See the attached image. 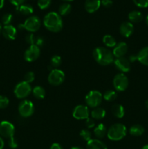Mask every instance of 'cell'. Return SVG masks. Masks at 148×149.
<instances>
[{
  "label": "cell",
  "instance_id": "obj_1",
  "mask_svg": "<svg viewBox=\"0 0 148 149\" xmlns=\"http://www.w3.org/2000/svg\"><path fill=\"white\" fill-rule=\"evenodd\" d=\"M43 24L48 31L57 33L62 30L63 27L62 17L56 12H50L44 16Z\"/></svg>",
  "mask_w": 148,
  "mask_h": 149
},
{
  "label": "cell",
  "instance_id": "obj_2",
  "mask_svg": "<svg viewBox=\"0 0 148 149\" xmlns=\"http://www.w3.org/2000/svg\"><path fill=\"white\" fill-rule=\"evenodd\" d=\"M93 57L96 62L101 65H109L114 62L115 57L113 52L106 47H98L93 51Z\"/></svg>",
  "mask_w": 148,
  "mask_h": 149
},
{
  "label": "cell",
  "instance_id": "obj_3",
  "mask_svg": "<svg viewBox=\"0 0 148 149\" xmlns=\"http://www.w3.org/2000/svg\"><path fill=\"white\" fill-rule=\"evenodd\" d=\"M127 129L126 126L121 123H116L112 125L107 130V136L110 141H118L126 137Z\"/></svg>",
  "mask_w": 148,
  "mask_h": 149
},
{
  "label": "cell",
  "instance_id": "obj_4",
  "mask_svg": "<svg viewBox=\"0 0 148 149\" xmlns=\"http://www.w3.org/2000/svg\"><path fill=\"white\" fill-rule=\"evenodd\" d=\"M41 25L40 18L38 16L30 15L25 20L23 23H20L17 26L19 30L27 31L30 33H35L39 30Z\"/></svg>",
  "mask_w": 148,
  "mask_h": 149
},
{
  "label": "cell",
  "instance_id": "obj_5",
  "mask_svg": "<svg viewBox=\"0 0 148 149\" xmlns=\"http://www.w3.org/2000/svg\"><path fill=\"white\" fill-rule=\"evenodd\" d=\"M103 96L100 91L97 90H91L85 97V101L87 106L90 108H97L100 106L102 101Z\"/></svg>",
  "mask_w": 148,
  "mask_h": 149
},
{
  "label": "cell",
  "instance_id": "obj_6",
  "mask_svg": "<svg viewBox=\"0 0 148 149\" xmlns=\"http://www.w3.org/2000/svg\"><path fill=\"white\" fill-rule=\"evenodd\" d=\"M32 93V88L30 84L23 81L19 82L14 89V94L19 99H24Z\"/></svg>",
  "mask_w": 148,
  "mask_h": 149
},
{
  "label": "cell",
  "instance_id": "obj_7",
  "mask_svg": "<svg viewBox=\"0 0 148 149\" xmlns=\"http://www.w3.org/2000/svg\"><path fill=\"white\" fill-rule=\"evenodd\" d=\"M65 73L60 69L54 68L49 72L48 76V82L52 86H59L65 81Z\"/></svg>",
  "mask_w": 148,
  "mask_h": 149
},
{
  "label": "cell",
  "instance_id": "obj_8",
  "mask_svg": "<svg viewBox=\"0 0 148 149\" xmlns=\"http://www.w3.org/2000/svg\"><path fill=\"white\" fill-rule=\"evenodd\" d=\"M18 112L21 117H30L34 113V105L29 100H22L18 106Z\"/></svg>",
  "mask_w": 148,
  "mask_h": 149
},
{
  "label": "cell",
  "instance_id": "obj_9",
  "mask_svg": "<svg viewBox=\"0 0 148 149\" xmlns=\"http://www.w3.org/2000/svg\"><path fill=\"white\" fill-rule=\"evenodd\" d=\"M113 84L116 91L123 92L129 87V79L124 74L120 73L115 76Z\"/></svg>",
  "mask_w": 148,
  "mask_h": 149
},
{
  "label": "cell",
  "instance_id": "obj_10",
  "mask_svg": "<svg viewBox=\"0 0 148 149\" xmlns=\"http://www.w3.org/2000/svg\"><path fill=\"white\" fill-rule=\"evenodd\" d=\"M15 127L8 121H2L0 122V135L3 138H10L14 136Z\"/></svg>",
  "mask_w": 148,
  "mask_h": 149
},
{
  "label": "cell",
  "instance_id": "obj_11",
  "mask_svg": "<svg viewBox=\"0 0 148 149\" xmlns=\"http://www.w3.org/2000/svg\"><path fill=\"white\" fill-rule=\"evenodd\" d=\"M41 54L40 47L36 45H30L25 51L24 59L27 62H33L39 58Z\"/></svg>",
  "mask_w": 148,
  "mask_h": 149
},
{
  "label": "cell",
  "instance_id": "obj_12",
  "mask_svg": "<svg viewBox=\"0 0 148 149\" xmlns=\"http://www.w3.org/2000/svg\"><path fill=\"white\" fill-rule=\"evenodd\" d=\"M89 114L90 111L89 107L84 105H78L73 111V116L78 120H86L87 118H89Z\"/></svg>",
  "mask_w": 148,
  "mask_h": 149
},
{
  "label": "cell",
  "instance_id": "obj_13",
  "mask_svg": "<svg viewBox=\"0 0 148 149\" xmlns=\"http://www.w3.org/2000/svg\"><path fill=\"white\" fill-rule=\"evenodd\" d=\"M114 63L115 66L117 68L118 71H120V72L123 73H127L130 71L131 69V63L129 61V59H127L125 57H122V58H115L114 60Z\"/></svg>",
  "mask_w": 148,
  "mask_h": 149
},
{
  "label": "cell",
  "instance_id": "obj_14",
  "mask_svg": "<svg viewBox=\"0 0 148 149\" xmlns=\"http://www.w3.org/2000/svg\"><path fill=\"white\" fill-rule=\"evenodd\" d=\"M133 31H134V28H133V23L129 21L122 23L119 28V31H120V34L126 38L130 37L133 34Z\"/></svg>",
  "mask_w": 148,
  "mask_h": 149
},
{
  "label": "cell",
  "instance_id": "obj_15",
  "mask_svg": "<svg viewBox=\"0 0 148 149\" xmlns=\"http://www.w3.org/2000/svg\"><path fill=\"white\" fill-rule=\"evenodd\" d=\"M26 43L30 45H36L38 47H42L44 44V39L40 36H36L33 33H29L25 37Z\"/></svg>",
  "mask_w": 148,
  "mask_h": 149
},
{
  "label": "cell",
  "instance_id": "obj_16",
  "mask_svg": "<svg viewBox=\"0 0 148 149\" xmlns=\"http://www.w3.org/2000/svg\"><path fill=\"white\" fill-rule=\"evenodd\" d=\"M1 34L7 40H14L17 36V29L12 25L4 26Z\"/></svg>",
  "mask_w": 148,
  "mask_h": 149
},
{
  "label": "cell",
  "instance_id": "obj_17",
  "mask_svg": "<svg viewBox=\"0 0 148 149\" xmlns=\"http://www.w3.org/2000/svg\"><path fill=\"white\" fill-rule=\"evenodd\" d=\"M128 46L126 42H119L115 45V47H113V54L115 58H122L124 57V55L127 53Z\"/></svg>",
  "mask_w": 148,
  "mask_h": 149
},
{
  "label": "cell",
  "instance_id": "obj_18",
  "mask_svg": "<svg viewBox=\"0 0 148 149\" xmlns=\"http://www.w3.org/2000/svg\"><path fill=\"white\" fill-rule=\"evenodd\" d=\"M101 0H86L84 7L87 13H94L100 9Z\"/></svg>",
  "mask_w": 148,
  "mask_h": 149
},
{
  "label": "cell",
  "instance_id": "obj_19",
  "mask_svg": "<svg viewBox=\"0 0 148 149\" xmlns=\"http://www.w3.org/2000/svg\"><path fill=\"white\" fill-rule=\"evenodd\" d=\"M86 149H107V147L100 139H91L87 142Z\"/></svg>",
  "mask_w": 148,
  "mask_h": 149
},
{
  "label": "cell",
  "instance_id": "obj_20",
  "mask_svg": "<svg viewBox=\"0 0 148 149\" xmlns=\"http://www.w3.org/2000/svg\"><path fill=\"white\" fill-rule=\"evenodd\" d=\"M136 58H137V61L140 63L148 66V46L141 49L136 55Z\"/></svg>",
  "mask_w": 148,
  "mask_h": 149
},
{
  "label": "cell",
  "instance_id": "obj_21",
  "mask_svg": "<svg viewBox=\"0 0 148 149\" xmlns=\"http://www.w3.org/2000/svg\"><path fill=\"white\" fill-rule=\"evenodd\" d=\"M16 12L19 14L23 15L29 16L33 14V8L30 4H23L19 7H16Z\"/></svg>",
  "mask_w": 148,
  "mask_h": 149
},
{
  "label": "cell",
  "instance_id": "obj_22",
  "mask_svg": "<svg viewBox=\"0 0 148 149\" xmlns=\"http://www.w3.org/2000/svg\"><path fill=\"white\" fill-rule=\"evenodd\" d=\"M111 112L114 116L118 119H121L125 115V109L120 104H114L111 107Z\"/></svg>",
  "mask_w": 148,
  "mask_h": 149
},
{
  "label": "cell",
  "instance_id": "obj_23",
  "mask_svg": "<svg viewBox=\"0 0 148 149\" xmlns=\"http://www.w3.org/2000/svg\"><path fill=\"white\" fill-rule=\"evenodd\" d=\"M91 118L96 120H101L104 118L106 115V111L104 109L100 107H97L93 109V110L90 112Z\"/></svg>",
  "mask_w": 148,
  "mask_h": 149
},
{
  "label": "cell",
  "instance_id": "obj_24",
  "mask_svg": "<svg viewBox=\"0 0 148 149\" xmlns=\"http://www.w3.org/2000/svg\"><path fill=\"white\" fill-rule=\"evenodd\" d=\"M107 130L106 128L105 125L104 124H99L94 130V133L96 138L97 139H101L103 138L106 135H107Z\"/></svg>",
  "mask_w": 148,
  "mask_h": 149
},
{
  "label": "cell",
  "instance_id": "obj_25",
  "mask_svg": "<svg viewBox=\"0 0 148 149\" xmlns=\"http://www.w3.org/2000/svg\"><path fill=\"white\" fill-rule=\"evenodd\" d=\"M128 17H129V22H131V23H138L143 20V15L142 14L141 12L137 11V10H133L129 13Z\"/></svg>",
  "mask_w": 148,
  "mask_h": 149
},
{
  "label": "cell",
  "instance_id": "obj_26",
  "mask_svg": "<svg viewBox=\"0 0 148 149\" xmlns=\"http://www.w3.org/2000/svg\"><path fill=\"white\" fill-rule=\"evenodd\" d=\"M145 132V128L141 125H132L129 129V133L134 137H139L142 135Z\"/></svg>",
  "mask_w": 148,
  "mask_h": 149
},
{
  "label": "cell",
  "instance_id": "obj_27",
  "mask_svg": "<svg viewBox=\"0 0 148 149\" xmlns=\"http://www.w3.org/2000/svg\"><path fill=\"white\" fill-rule=\"evenodd\" d=\"M32 93L33 95L36 99H43L46 95V91L45 89L41 86H36L33 89H32Z\"/></svg>",
  "mask_w": 148,
  "mask_h": 149
},
{
  "label": "cell",
  "instance_id": "obj_28",
  "mask_svg": "<svg viewBox=\"0 0 148 149\" xmlns=\"http://www.w3.org/2000/svg\"><path fill=\"white\" fill-rule=\"evenodd\" d=\"M102 42L103 43H104V45H105L106 47H107L113 48L115 47L116 45H117L115 39L113 36L109 34L104 35V36H103Z\"/></svg>",
  "mask_w": 148,
  "mask_h": 149
},
{
  "label": "cell",
  "instance_id": "obj_29",
  "mask_svg": "<svg viewBox=\"0 0 148 149\" xmlns=\"http://www.w3.org/2000/svg\"><path fill=\"white\" fill-rule=\"evenodd\" d=\"M71 5L69 3H63L58 8V14L62 16H66L71 12Z\"/></svg>",
  "mask_w": 148,
  "mask_h": 149
},
{
  "label": "cell",
  "instance_id": "obj_30",
  "mask_svg": "<svg viewBox=\"0 0 148 149\" xmlns=\"http://www.w3.org/2000/svg\"><path fill=\"white\" fill-rule=\"evenodd\" d=\"M118 97V94L115 90H107L103 95V98L108 102H113L116 100Z\"/></svg>",
  "mask_w": 148,
  "mask_h": 149
},
{
  "label": "cell",
  "instance_id": "obj_31",
  "mask_svg": "<svg viewBox=\"0 0 148 149\" xmlns=\"http://www.w3.org/2000/svg\"><path fill=\"white\" fill-rule=\"evenodd\" d=\"M62 63V58L59 55H55L50 60V65L53 68H57Z\"/></svg>",
  "mask_w": 148,
  "mask_h": 149
},
{
  "label": "cell",
  "instance_id": "obj_32",
  "mask_svg": "<svg viewBox=\"0 0 148 149\" xmlns=\"http://www.w3.org/2000/svg\"><path fill=\"white\" fill-rule=\"evenodd\" d=\"M80 136L84 141H89L91 138V133L88 129H83L80 132Z\"/></svg>",
  "mask_w": 148,
  "mask_h": 149
},
{
  "label": "cell",
  "instance_id": "obj_33",
  "mask_svg": "<svg viewBox=\"0 0 148 149\" xmlns=\"http://www.w3.org/2000/svg\"><path fill=\"white\" fill-rule=\"evenodd\" d=\"M52 0H38L37 5L41 10H46L50 7Z\"/></svg>",
  "mask_w": 148,
  "mask_h": 149
},
{
  "label": "cell",
  "instance_id": "obj_34",
  "mask_svg": "<svg viewBox=\"0 0 148 149\" xmlns=\"http://www.w3.org/2000/svg\"><path fill=\"white\" fill-rule=\"evenodd\" d=\"M12 15L10 14V13H6L4 15L1 17V23H2L4 26H8V25H11L10 23L12 21Z\"/></svg>",
  "mask_w": 148,
  "mask_h": 149
},
{
  "label": "cell",
  "instance_id": "obj_35",
  "mask_svg": "<svg viewBox=\"0 0 148 149\" xmlns=\"http://www.w3.org/2000/svg\"><path fill=\"white\" fill-rule=\"evenodd\" d=\"M35 79V74L33 71H28L24 76V81L30 84Z\"/></svg>",
  "mask_w": 148,
  "mask_h": 149
},
{
  "label": "cell",
  "instance_id": "obj_36",
  "mask_svg": "<svg viewBox=\"0 0 148 149\" xmlns=\"http://www.w3.org/2000/svg\"><path fill=\"white\" fill-rule=\"evenodd\" d=\"M10 100L6 96L0 95V109H6L9 106Z\"/></svg>",
  "mask_w": 148,
  "mask_h": 149
},
{
  "label": "cell",
  "instance_id": "obj_37",
  "mask_svg": "<svg viewBox=\"0 0 148 149\" xmlns=\"http://www.w3.org/2000/svg\"><path fill=\"white\" fill-rule=\"evenodd\" d=\"M135 5L140 8H146L148 7V0H133Z\"/></svg>",
  "mask_w": 148,
  "mask_h": 149
},
{
  "label": "cell",
  "instance_id": "obj_38",
  "mask_svg": "<svg viewBox=\"0 0 148 149\" xmlns=\"http://www.w3.org/2000/svg\"><path fill=\"white\" fill-rule=\"evenodd\" d=\"M8 146L10 148L12 149H15L18 146V143H17V140L14 138V136L12 137V138H9L8 140Z\"/></svg>",
  "mask_w": 148,
  "mask_h": 149
},
{
  "label": "cell",
  "instance_id": "obj_39",
  "mask_svg": "<svg viewBox=\"0 0 148 149\" xmlns=\"http://www.w3.org/2000/svg\"><path fill=\"white\" fill-rule=\"evenodd\" d=\"M85 125L88 129L94 128V127H95V122H94V119H93L92 118H87V119H86Z\"/></svg>",
  "mask_w": 148,
  "mask_h": 149
},
{
  "label": "cell",
  "instance_id": "obj_40",
  "mask_svg": "<svg viewBox=\"0 0 148 149\" xmlns=\"http://www.w3.org/2000/svg\"><path fill=\"white\" fill-rule=\"evenodd\" d=\"M113 1L112 0H101V5L105 8H109L113 5Z\"/></svg>",
  "mask_w": 148,
  "mask_h": 149
},
{
  "label": "cell",
  "instance_id": "obj_41",
  "mask_svg": "<svg viewBox=\"0 0 148 149\" xmlns=\"http://www.w3.org/2000/svg\"><path fill=\"white\" fill-rule=\"evenodd\" d=\"M10 2L12 4H13L14 6H15L16 7H19V6L22 5L25 3L26 0H9Z\"/></svg>",
  "mask_w": 148,
  "mask_h": 149
},
{
  "label": "cell",
  "instance_id": "obj_42",
  "mask_svg": "<svg viewBox=\"0 0 148 149\" xmlns=\"http://www.w3.org/2000/svg\"><path fill=\"white\" fill-rule=\"evenodd\" d=\"M50 149H63V148H62V146L59 143H54L52 144V146H51Z\"/></svg>",
  "mask_w": 148,
  "mask_h": 149
},
{
  "label": "cell",
  "instance_id": "obj_43",
  "mask_svg": "<svg viewBox=\"0 0 148 149\" xmlns=\"http://www.w3.org/2000/svg\"><path fill=\"white\" fill-rule=\"evenodd\" d=\"M129 61H130V63L134 62L135 61H137V58H136V55H131L129 58Z\"/></svg>",
  "mask_w": 148,
  "mask_h": 149
},
{
  "label": "cell",
  "instance_id": "obj_44",
  "mask_svg": "<svg viewBox=\"0 0 148 149\" xmlns=\"http://www.w3.org/2000/svg\"><path fill=\"white\" fill-rule=\"evenodd\" d=\"M4 146V142L3 141V139L1 138V137H0V149H3Z\"/></svg>",
  "mask_w": 148,
  "mask_h": 149
},
{
  "label": "cell",
  "instance_id": "obj_45",
  "mask_svg": "<svg viewBox=\"0 0 148 149\" xmlns=\"http://www.w3.org/2000/svg\"><path fill=\"white\" fill-rule=\"evenodd\" d=\"M4 4V0H0V10L3 7Z\"/></svg>",
  "mask_w": 148,
  "mask_h": 149
},
{
  "label": "cell",
  "instance_id": "obj_46",
  "mask_svg": "<svg viewBox=\"0 0 148 149\" xmlns=\"http://www.w3.org/2000/svg\"><path fill=\"white\" fill-rule=\"evenodd\" d=\"M70 149H84L82 147H79V146H73V147H71Z\"/></svg>",
  "mask_w": 148,
  "mask_h": 149
},
{
  "label": "cell",
  "instance_id": "obj_47",
  "mask_svg": "<svg viewBox=\"0 0 148 149\" xmlns=\"http://www.w3.org/2000/svg\"><path fill=\"white\" fill-rule=\"evenodd\" d=\"M145 106H146L147 109H148V100H147L146 101H145Z\"/></svg>",
  "mask_w": 148,
  "mask_h": 149
},
{
  "label": "cell",
  "instance_id": "obj_48",
  "mask_svg": "<svg viewBox=\"0 0 148 149\" xmlns=\"http://www.w3.org/2000/svg\"><path fill=\"white\" fill-rule=\"evenodd\" d=\"M142 149H148V145H145L142 147Z\"/></svg>",
  "mask_w": 148,
  "mask_h": 149
},
{
  "label": "cell",
  "instance_id": "obj_49",
  "mask_svg": "<svg viewBox=\"0 0 148 149\" xmlns=\"http://www.w3.org/2000/svg\"><path fill=\"white\" fill-rule=\"evenodd\" d=\"M145 21H146V24L147 25V26H148V15H147L146 19H145Z\"/></svg>",
  "mask_w": 148,
  "mask_h": 149
},
{
  "label": "cell",
  "instance_id": "obj_50",
  "mask_svg": "<svg viewBox=\"0 0 148 149\" xmlns=\"http://www.w3.org/2000/svg\"><path fill=\"white\" fill-rule=\"evenodd\" d=\"M2 26H1V24L0 23V35L1 34V31H2Z\"/></svg>",
  "mask_w": 148,
  "mask_h": 149
},
{
  "label": "cell",
  "instance_id": "obj_51",
  "mask_svg": "<svg viewBox=\"0 0 148 149\" xmlns=\"http://www.w3.org/2000/svg\"><path fill=\"white\" fill-rule=\"evenodd\" d=\"M62 1H72L73 0H62Z\"/></svg>",
  "mask_w": 148,
  "mask_h": 149
}]
</instances>
